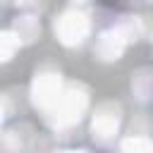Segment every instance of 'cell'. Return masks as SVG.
Returning <instances> with one entry per match:
<instances>
[{
	"instance_id": "6da1fadb",
	"label": "cell",
	"mask_w": 153,
	"mask_h": 153,
	"mask_svg": "<svg viewBox=\"0 0 153 153\" xmlns=\"http://www.w3.org/2000/svg\"><path fill=\"white\" fill-rule=\"evenodd\" d=\"M86 108H88V93H86V88L79 86V84H72V86H67L62 91L60 100L48 110V120H50L53 127H60V129L62 127H72V124H76L81 120V115L86 112Z\"/></svg>"
},
{
	"instance_id": "7a4b0ae2",
	"label": "cell",
	"mask_w": 153,
	"mask_h": 153,
	"mask_svg": "<svg viewBox=\"0 0 153 153\" xmlns=\"http://www.w3.org/2000/svg\"><path fill=\"white\" fill-rule=\"evenodd\" d=\"M55 36L62 45H81L91 33V22L79 10H67L55 19Z\"/></svg>"
},
{
	"instance_id": "3957f363",
	"label": "cell",
	"mask_w": 153,
	"mask_h": 153,
	"mask_svg": "<svg viewBox=\"0 0 153 153\" xmlns=\"http://www.w3.org/2000/svg\"><path fill=\"white\" fill-rule=\"evenodd\" d=\"M62 91H65L62 88V76H60V72H53V69L38 72L36 79L31 81V100H33L36 108H41L45 112L60 100Z\"/></svg>"
},
{
	"instance_id": "277c9868",
	"label": "cell",
	"mask_w": 153,
	"mask_h": 153,
	"mask_svg": "<svg viewBox=\"0 0 153 153\" xmlns=\"http://www.w3.org/2000/svg\"><path fill=\"white\" fill-rule=\"evenodd\" d=\"M120 122H122V110L117 103H103L96 108L93 120H91V134L96 141L108 143L115 139V134L120 131Z\"/></svg>"
},
{
	"instance_id": "5b68a950",
	"label": "cell",
	"mask_w": 153,
	"mask_h": 153,
	"mask_svg": "<svg viewBox=\"0 0 153 153\" xmlns=\"http://www.w3.org/2000/svg\"><path fill=\"white\" fill-rule=\"evenodd\" d=\"M124 48H127V38L112 26V29H105L98 36L93 50H96V57H100L103 62H112V60H120L122 57Z\"/></svg>"
},
{
	"instance_id": "8992f818",
	"label": "cell",
	"mask_w": 153,
	"mask_h": 153,
	"mask_svg": "<svg viewBox=\"0 0 153 153\" xmlns=\"http://www.w3.org/2000/svg\"><path fill=\"white\" fill-rule=\"evenodd\" d=\"M131 96L139 103L153 100V69L151 67H141L131 74Z\"/></svg>"
},
{
	"instance_id": "52a82bcc",
	"label": "cell",
	"mask_w": 153,
	"mask_h": 153,
	"mask_svg": "<svg viewBox=\"0 0 153 153\" xmlns=\"http://www.w3.org/2000/svg\"><path fill=\"white\" fill-rule=\"evenodd\" d=\"M12 31L19 36V41H22V43H33V41L38 38V33H41L38 17H33V14H19V17L14 19Z\"/></svg>"
},
{
	"instance_id": "ba28073f",
	"label": "cell",
	"mask_w": 153,
	"mask_h": 153,
	"mask_svg": "<svg viewBox=\"0 0 153 153\" xmlns=\"http://www.w3.org/2000/svg\"><path fill=\"white\" fill-rule=\"evenodd\" d=\"M115 29L127 38V43H131V41H136L141 33H143V26H141V19L139 17H134V14H124V17H120V22L115 24Z\"/></svg>"
},
{
	"instance_id": "9c48e42d",
	"label": "cell",
	"mask_w": 153,
	"mask_h": 153,
	"mask_svg": "<svg viewBox=\"0 0 153 153\" xmlns=\"http://www.w3.org/2000/svg\"><path fill=\"white\" fill-rule=\"evenodd\" d=\"M19 45H22V41H19V36L12 29L2 31L0 33V60L2 62H10L12 55H14V50H19Z\"/></svg>"
},
{
	"instance_id": "30bf717a",
	"label": "cell",
	"mask_w": 153,
	"mask_h": 153,
	"mask_svg": "<svg viewBox=\"0 0 153 153\" xmlns=\"http://www.w3.org/2000/svg\"><path fill=\"white\" fill-rule=\"evenodd\" d=\"M153 141L143 139V136H129L122 141V153H151Z\"/></svg>"
},
{
	"instance_id": "8fae6325",
	"label": "cell",
	"mask_w": 153,
	"mask_h": 153,
	"mask_svg": "<svg viewBox=\"0 0 153 153\" xmlns=\"http://www.w3.org/2000/svg\"><path fill=\"white\" fill-rule=\"evenodd\" d=\"M22 136H19V131H14V129H7L5 134H2V153H19V148H22Z\"/></svg>"
},
{
	"instance_id": "7c38bea8",
	"label": "cell",
	"mask_w": 153,
	"mask_h": 153,
	"mask_svg": "<svg viewBox=\"0 0 153 153\" xmlns=\"http://www.w3.org/2000/svg\"><path fill=\"white\" fill-rule=\"evenodd\" d=\"M19 7H38L41 5V0H14Z\"/></svg>"
},
{
	"instance_id": "4fadbf2b",
	"label": "cell",
	"mask_w": 153,
	"mask_h": 153,
	"mask_svg": "<svg viewBox=\"0 0 153 153\" xmlns=\"http://www.w3.org/2000/svg\"><path fill=\"white\" fill-rule=\"evenodd\" d=\"M57 153H91L86 148H72V151H57Z\"/></svg>"
},
{
	"instance_id": "5bb4252c",
	"label": "cell",
	"mask_w": 153,
	"mask_h": 153,
	"mask_svg": "<svg viewBox=\"0 0 153 153\" xmlns=\"http://www.w3.org/2000/svg\"><path fill=\"white\" fill-rule=\"evenodd\" d=\"M151 153H153V148H151Z\"/></svg>"
}]
</instances>
